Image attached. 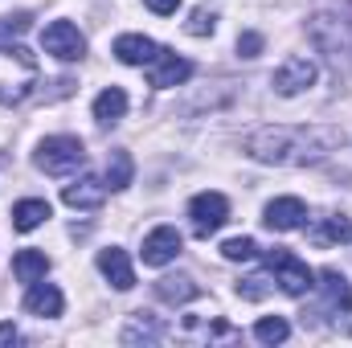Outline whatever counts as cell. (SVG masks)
Returning a JSON list of instances; mask_svg holds the SVG:
<instances>
[{"mask_svg":"<svg viewBox=\"0 0 352 348\" xmlns=\"http://www.w3.org/2000/svg\"><path fill=\"white\" fill-rule=\"evenodd\" d=\"M340 144V131L324 127H263L250 135V156L263 164H311Z\"/></svg>","mask_w":352,"mask_h":348,"instance_id":"obj_1","label":"cell"},{"mask_svg":"<svg viewBox=\"0 0 352 348\" xmlns=\"http://www.w3.org/2000/svg\"><path fill=\"white\" fill-rule=\"evenodd\" d=\"M37 83V58L25 45H0V107H16Z\"/></svg>","mask_w":352,"mask_h":348,"instance_id":"obj_2","label":"cell"},{"mask_svg":"<svg viewBox=\"0 0 352 348\" xmlns=\"http://www.w3.org/2000/svg\"><path fill=\"white\" fill-rule=\"evenodd\" d=\"M33 160H37V168L45 176H70L87 164V148L74 135H50V140L37 144V156Z\"/></svg>","mask_w":352,"mask_h":348,"instance_id":"obj_3","label":"cell"},{"mask_svg":"<svg viewBox=\"0 0 352 348\" xmlns=\"http://www.w3.org/2000/svg\"><path fill=\"white\" fill-rule=\"evenodd\" d=\"M266 270L274 274L278 291H283V295H291V299H299V295H307V291L316 287V274H311V266L299 259V254L283 250V246H274V250L266 254Z\"/></svg>","mask_w":352,"mask_h":348,"instance_id":"obj_4","label":"cell"},{"mask_svg":"<svg viewBox=\"0 0 352 348\" xmlns=\"http://www.w3.org/2000/svg\"><path fill=\"white\" fill-rule=\"evenodd\" d=\"M188 217H192V234L209 238V234H217L230 221V201L221 193H197L188 201Z\"/></svg>","mask_w":352,"mask_h":348,"instance_id":"obj_5","label":"cell"},{"mask_svg":"<svg viewBox=\"0 0 352 348\" xmlns=\"http://www.w3.org/2000/svg\"><path fill=\"white\" fill-rule=\"evenodd\" d=\"M41 45H45V54H54L58 62H78V58L87 54V37H82L78 25H70V21H54V25H45Z\"/></svg>","mask_w":352,"mask_h":348,"instance_id":"obj_6","label":"cell"},{"mask_svg":"<svg viewBox=\"0 0 352 348\" xmlns=\"http://www.w3.org/2000/svg\"><path fill=\"white\" fill-rule=\"evenodd\" d=\"M263 221H266V230H274V234L303 230V226H307V205H303L299 197H274V201L266 205Z\"/></svg>","mask_w":352,"mask_h":348,"instance_id":"obj_7","label":"cell"},{"mask_svg":"<svg viewBox=\"0 0 352 348\" xmlns=\"http://www.w3.org/2000/svg\"><path fill=\"white\" fill-rule=\"evenodd\" d=\"M316 74H320V70H316L311 58H287V62L274 70V90L287 94V98H291V94H303V90L316 83Z\"/></svg>","mask_w":352,"mask_h":348,"instance_id":"obj_8","label":"cell"},{"mask_svg":"<svg viewBox=\"0 0 352 348\" xmlns=\"http://www.w3.org/2000/svg\"><path fill=\"white\" fill-rule=\"evenodd\" d=\"M180 246H184V238L176 234L173 226H156V230L144 238V250H140V254H144L148 266H168V262L180 254Z\"/></svg>","mask_w":352,"mask_h":348,"instance_id":"obj_9","label":"cell"},{"mask_svg":"<svg viewBox=\"0 0 352 348\" xmlns=\"http://www.w3.org/2000/svg\"><path fill=\"white\" fill-rule=\"evenodd\" d=\"M188 74H192V66L184 58H176L173 50H160L148 62V83L152 87H180V83H188Z\"/></svg>","mask_w":352,"mask_h":348,"instance_id":"obj_10","label":"cell"},{"mask_svg":"<svg viewBox=\"0 0 352 348\" xmlns=\"http://www.w3.org/2000/svg\"><path fill=\"white\" fill-rule=\"evenodd\" d=\"M98 270L107 274V283H111L115 291H131V287H135L131 259H127V250H119V246H107V250H98Z\"/></svg>","mask_w":352,"mask_h":348,"instance_id":"obj_11","label":"cell"},{"mask_svg":"<svg viewBox=\"0 0 352 348\" xmlns=\"http://www.w3.org/2000/svg\"><path fill=\"white\" fill-rule=\"evenodd\" d=\"M62 307H66V299H62V291L54 287V283H29V295H25V312L29 316H41V320H54V316H62Z\"/></svg>","mask_w":352,"mask_h":348,"instance_id":"obj_12","label":"cell"},{"mask_svg":"<svg viewBox=\"0 0 352 348\" xmlns=\"http://www.w3.org/2000/svg\"><path fill=\"white\" fill-rule=\"evenodd\" d=\"M156 54H160V45H156L152 37H144V33H123V37H115V58H119L123 66H148Z\"/></svg>","mask_w":352,"mask_h":348,"instance_id":"obj_13","label":"cell"},{"mask_svg":"<svg viewBox=\"0 0 352 348\" xmlns=\"http://www.w3.org/2000/svg\"><path fill=\"white\" fill-rule=\"evenodd\" d=\"M102 197H107V180H94V176H78L74 184L62 188V201L70 209H87V213L102 205Z\"/></svg>","mask_w":352,"mask_h":348,"instance_id":"obj_14","label":"cell"},{"mask_svg":"<svg viewBox=\"0 0 352 348\" xmlns=\"http://www.w3.org/2000/svg\"><path fill=\"white\" fill-rule=\"evenodd\" d=\"M307 238H311V246H336V242H352V221L349 217H324L320 226H311L307 230Z\"/></svg>","mask_w":352,"mask_h":348,"instance_id":"obj_15","label":"cell"},{"mask_svg":"<svg viewBox=\"0 0 352 348\" xmlns=\"http://www.w3.org/2000/svg\"><path fill=\"white\" fill-rule=\"evenodd\" d=\"M50 201H37V197H29V201H16L12 205V230H21V234H29V230H37L41 221H50Z\"/></svg>","mask_w":352,"mask_h":348,"instance_id":"obj_16","label":"cell"},{"mask_svg":"<svg viewBox=\"0 0 352 348\" xmlns=\"http://www.w3.org/2000/svg\"><path fill=\"white\" fill-rule=\"evenodd\" d=\"M201 295V287L188 279V274H164L160 283H156V299H164V303H188V299H197Z\"/></svg>","mask_w":352,"mask_h":348,"instance_id":"obj_17","label":"cell"},{"mask_svg":"<svg viewBox=\"0 0 352 348\" xmlns=\"http://www.w3.org/2000/svg\"><path fill=\"white\" fill-rule=\"evenodd\" d=\"M127 115V94L119 87H107L98 98H94V119L102 123V127H111V123H119Z\"/></svg>","mask_w":352,"mask_h":348,"instance_id":"obj_18","label":"cell"},{"mask_svg":"<svg viewBox=\"0 0 352 348\" xmlns=\"http://www.w3.org/2000/svg\"><path fill=\"white\" fill-rule=\"evenodd\" d=\"M320 287H324V295L336 312H352V287L340 270H320Z\"/></svg>","mask_w":352,"mask_h":348,"instance_id":"obj_19","label":"cell"},{"mask_svg":"<svg viewBox=\"0 0 352 348\" xmlns=\"http://www.w3.org/2000/svg\"><path fill=\"white\" fill-rule=\"evenodd\" d=\"M45 270H50L45 250H21V254L12 259V274H16L21 283H37V279H45Z\"/></svg>","mask_w":352,"mask_h":348,"instance_id":"obj_20","label":"cell"},{"mask_svg":"<svg viewBox=\"0 0 352 348\" xmlns=\"http://www.w3.org/2000/svg\"><path fill=\"white\" fill-rule=\"evenodd\" d=\"M131 173H135V164H131V156L127 152H111V160H107V188H127L131 184Z\"/></svg>","mask_w":352,"mask_h":348,"instance_id":"obj_21","label":"cell"},{"mask_svg":"<svg viewBox=\"0 0 352 348\" xmlns=\"http://www.w3.org/2000/svg\"><path fill=\"white\" fill-rule=\"evenodd\" d=\"M287 336H291V324L283 316H266L254 324V340H263V345H283Z\"/></svg>","mask_w":352,"mask_h":348,"instance_id":"obj_22","label":"cell"},{"mask_svg":"<svg viewBox=\"0 0 352 348\" xmlns=\"http://www.w3.org/2000/svg\"><path fill=\"white\" fill-rule=\"evenodd\" d=\"M160 336H164V328H156V324L148 320V312H135L131 324H127V332H123L127 345H135V340H160Z\"/></svg>","mask_w":352,"mask_h":348,"instance_id":"obj_23","label":"cell"},{"mask_svg":"<svg viewBox=\"0 0 352 348\" xmlns=\"http://www.w3.org/2000/svg\"><path fill=\"white\" fill-rule=\"evenodd\" d=\"M221 254L230 262H250L258 259V242L254 238H230V242H221Z\"/></svg>","mask_w":352,"mask_h":348,"instance_id":"obj_24","label":"cell"},{"mask_svg":"<svg viewBox=\"0 0 352 348\" xmlns=\"http://www.w3.org/2000/svg\"><path fill=\"white\" fill-rule=\"evenodd\" d=\"M192 37H209L213 29H217V12L213 8H192V17H188V25H184Z\"/></svg>","mask_w":352,"mask_h":348,"instance_id":"obj_25","label":"cell"},{"mask_svg":"<svg viewBox=\"0 0 352 348\" xmlns=\"http://www.w3.org/2000/svg\"><path fill=\"white\" fill-rule=\"evenodd\" d=\"M29 12H12V17H0V37H16V33H25L29 29Z\"/></svg>","mask_w":352,"mask_h":348,"instance_id":"obj_26","label":"cell"},{"mask_svg":"<svg viewBox=\"0 0 352 348\" xmlns=\"http://www.w3.org/2000/svg\"><path fill=\"white\" fill-rule=\"evenodd\" d=\"M266 291H270V287H266L263 274H250V279H242V283H238V295H242V299H263Z\"/></svg>","mask_w":352,"mask_h":348,"instance_id":"obj_27","label":"cell"},{"mask_svg":"<svg viewBox=\"0 0 352 348\" xmlns=\"http://www.w3.org/2000/svg\"><path fill=\"white\" fill-rule=\"evenodd\" d=\"M238 54H242V58H258V54H263V37H258V33H242V37H238Z\"/></svg>","mask_w":352,"mask_h":348,"instance_id":"obj_28","label":"cell"},{"mask_svg":"<svg viewBox=\"0 0 352 348\" xmlns=\"http://www.w3.org/2000/svg\"><path fill=\"white\" fill-rule=\"evenodd\" d=\"M148 8L160 12V17H173L176 8H180V0H148Z\"/></svg>","mask_w":352,"mask_h":348,"instance_id":"obj_29","label":"cell"},{"mask_svg":"<svg viewBox=\"0 0 352 348\" xmlns=\"http://www.w3.org/2000/svg\"><path fill=\"white\" fill-rule=\"evenodd\" d=\"M16 340H21V332L12 324H0V345H16Z\"/></svg>","mask_w":352,"mask_h":348,"instance_id":"obj_30","label":"cell"}]
</instances>
